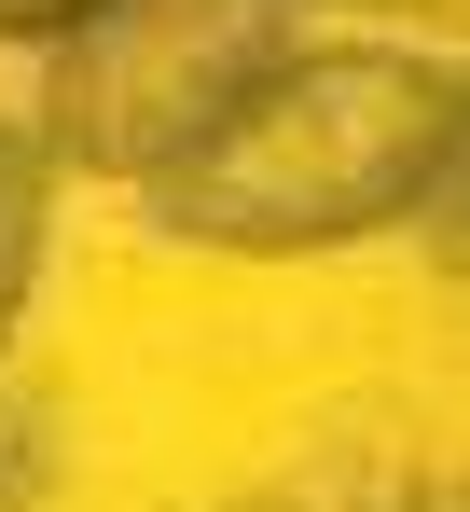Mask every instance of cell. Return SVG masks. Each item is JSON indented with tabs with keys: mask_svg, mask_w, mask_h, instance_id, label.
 I'll list each match as a JSON object with an SVG mask.
<instances>
[{
	"mask_svg": "<svg viewBox=\"0 0 470 512\" xmlns=\"http://www.w3.org/2000/svg\"><path fill=\"white\" fill-rule=\"evenodd\" d=\"M457 180V70L415 42H291L222 97V125L153 167L180 250H360Z\"/></svg>",
	"mask_w": 470,
	"mask_h": 512,
	"instance_id": "cell-1",
	"label": "cell"
},
{
	"mask_svg": "<svg viewBox=\"0 0 470 512\" xmlns=\"http://www.w3.org/2000/svg\"><path fill=\"white\" fill-rule=\"evenodd\" d=\"M305 28H291V0H97L70 42H56V84H42V153L56 167H97V180H153L180 167L208 125H222V97L263 70V56H291Z\"/></svg>",
	"mask_w": 470,
	"mask_h": 512,
	"instance_id": "cell-2",
	"label": "cell"
},
{
	"mask_svg": "<svg viewBox=\"0 0 470 512\" xmlns=\"http://www.w3.org/2000/svg\"><path fill=\"white\" fill-rule=\"evenodd\" d=\"M56 153L28 139V125H0V346L28 319V291H42V236H56Z\"/></svg>",
	"mask_w": 470,
	"mask_h": 512,
	"instance_id": "cell-3",
	"label": "cell"
},
{
	"mask_svg": "<svg viewBox=\"0 0 470 512\" xmlns=\"http://www.w3.org/2000/svg\"><path fill=\"white\" fill-rule=\"evenodd\" d=\"M97 0H0V42H70Z\"/></svg>",
	"mask_w": 470,
	"mask_h": 512,
	"instance_id": "cell-4",
	"label": "cell"
}]
</instances>
